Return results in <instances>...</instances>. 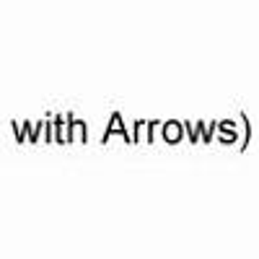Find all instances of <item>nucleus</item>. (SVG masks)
Returning a JSON list of instances; mask_svg holds the SVG:
<instances>
[]
</instances>
